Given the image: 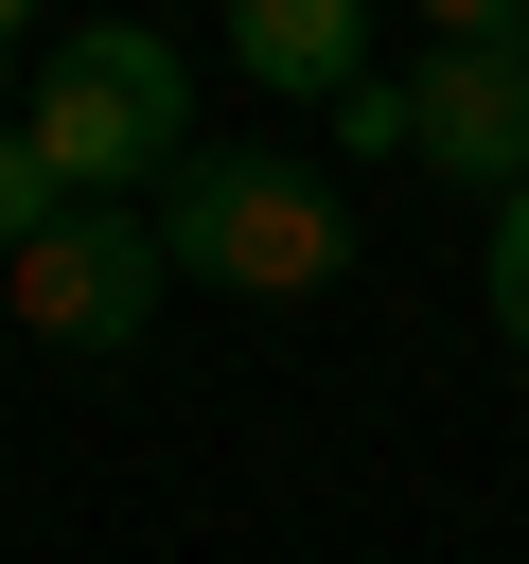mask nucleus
I'll return each instance as SVG.
<instances>
[{"instance_id": "2", "label": "nucleus", "mask_w": 529, "mask_h": 564, "mask_svg": "<svg viewBox=\"0 0 529 564\" xmlns=\"http://www.w3.org/2000/svg\"><path fill=\"white\" fill-rule=\"evenodd\" d=\"M18 141L53 159V194H71V212H106V194L176 176V159H194V70H176V35H141V18H88V35H53V53H35V106H18Z\"/></svg>"}, {"instance_id": "10", "label": "nucleus", "mask_w": 529, "mask_h": 564, "mask_svg": "<svg viewBox=\"0 0 529 564\" xmlns=\"http://www.w3.org/2000/svg\"><path fill=\"white\" fill-rule=\"evenodd\" d=\"M18 35H35V0H0V53H18Z\"/></svg>"}, {"instance_id": "3", "label": "nucleus", "mask_w": 529, "mask_h": 564, "mask_svg": "<svg viewBox=\"0 0 529 564\" xmlns=\"http://www.w3.org/2000/svg\"><path fill=\"white\" fill-rule=\"evenodd\" d=\"M0 300H18V335H53V352H123V335L176 300L159 212H53V229L0 264Z\"/></svg>"}, {"instance_id": "9", "label": "nucleus", "mask_w": 529, "mask_h": 564, "mask_svg": "<svg viewBox=\"0 0 529 564\" xmlns=\"http://www.w3.org/2000/svg\"><path fill=\"white\" fill-rule=\"evenodd\" d=\"M335 141H353V159H423V123H406V88H388V70L335 106Z\"/></svg>"}, {"instance_id": "6", "label": "nucleus", "mask_w": 529, "mask_h": 564, "mask_svg": "<svg viewBox=\"0 0 529 564\" xmlns=\"http://www.w3.org/2000/svg\"><path fill=\"white\" fill-rule=\"evenodd\" d=\"M53 212H71V194H53V159H35V141H18V123H0V264H18V247H35V229H53Z\"/></svg>"}, {"instance_id": "7", "label": "nucleus", "mask_w": 529, "mask_h": 564, "mask_svg": "<svg viewBox=\"0 0 529 564\" xmlns=\"http://www.w3.org/2000/svg\"><path fill=\"white\" fill-rule=\"evenodd\" d=\"M476 282H494V335H511V352H529V176H511V194H494V264H476Z\"/></svg>"}, {"instance_id": "4", "label": "nucleus", "mask_w": 529, "mask_h": 564, "mask_svg": "<svg viewBox=\"0 0 529 564\" xmlns=\"http://www.w3.org/2000/svg\"><path fill=\"white\" fill-rule=\"evenodd\" d=\"M406 123H423V176L511 194L529 176V53H423L406 70Z\"/></svg>"}, {"instance_id": "5", "label": "nucleus", "mask_w": 529, "mask_h": 564, "mask_svg": "<svg viewBox=\"0 0 529 564\" xmlns=\"http://www.w3.org/2000/svg\"><path fill=\"white\" fill-rule=\"evenodd\" d=\"M229 70L282 106H353L370 88V0H229Z\"/></svg>"}, {"instance_id": "8", "label": "nucleus", "mask_w": 529, "mask_h": 564, "mask_svg": "<svg viewBox=\"0 0 529 564\" xmlns=\"http://www.w3.org/2000/svg\"><path fill=\"white\" fill-rule=\"evenodd\" d=\"M441 53H529V0H406Z\"/></svg>"}, {"instance_id": "1", "label": "nucleus", "mask_w": 529, "mask_h": 564, "mask_svg": "<svg viewBox=\"0 0 529 564\" xmlns=\"http://www.w3.org/2000/svg\"><path fill=\"white\" fill-rule=\"evenodd\" d=\"M159 264L229 282V300H317V282H353V194L282 141H194L159 176Z\"/></svg>"}]
</instances>
